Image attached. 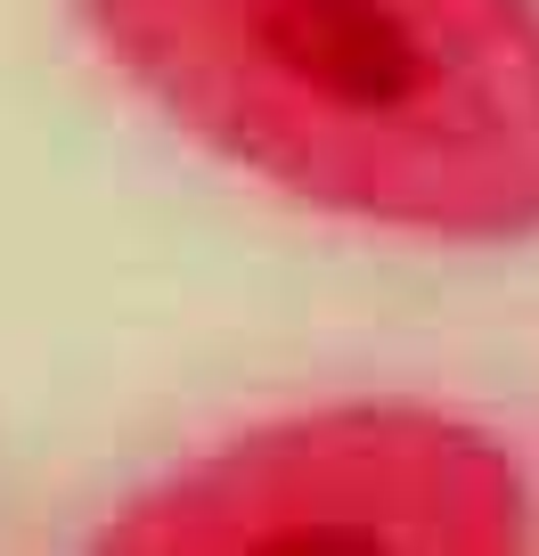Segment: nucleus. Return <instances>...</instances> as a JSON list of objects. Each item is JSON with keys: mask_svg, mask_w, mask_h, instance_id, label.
Segmentation results:
<instances>
[{"mask_svg": "<svg viewBox=\"0 0 539 556\" xmlns=\"http://www.w3.org/2000/svg\"><path fill=\"white\" fill-rule=\"evenodd\" d=\"M523 467L474 417L344 401L221 442L147 483L99 532L123 556H506Z\"/></svg>", "mask_w": 539, "mask_h": 556, "instance_id": "f03ea898", "label": "nucleus"}, {"mask_svg": "<svg viewBox=\"0 0 539 556\" xmlns=\"http://www.w3.org/2000/svg\"><path fill=\"white\" fill-rule=\"evenodd\" d=\"M221 164L335 222L539 238V0H74Z\"/></svg>", "mask_w": 539, "mask_h": 556, "instance_id": "f257e3e1", "label": "nucleus"}]
</instances>
